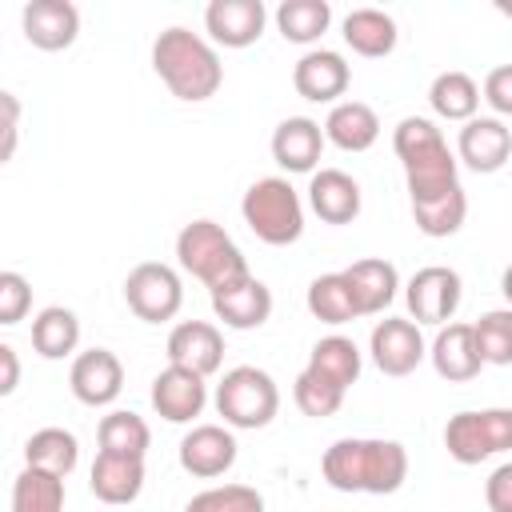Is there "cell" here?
I'll return each mask as SVG.
<instances>
[{
  "instance_id": "obj_1",
  "label": "cell",
  "mask_w": 512,
  "mask_h": 512,
  "mask_svg": "<svg viewBox=\"0 0 512 512\" xmlns=\"http://www.w3.org/2000/svg\"><path fill=\"white\" fill-rule=\"evenodd\" d=\"M324 480L336 492H368L388 496L408 480V452L396 440H336L320 460Z\"/></svg>"
},
{
  "instance_id": "obj_25",
  "label": "cell",
  "mask_w": 512,
  "mask_h": 512,
  "mask_svg": "<svg viewBox=\"0 0 512 512\" xmlns=\"http://www.w3.org/2000/svg\"><path fill=\"white\" fill-rule=\"evenodd\" d=\"M344 276H348V284H352V296H356L360 316H376V312H384V308L396 300V288H400L396 264H388V260H380V256H364V260L348 264Z\"/></svg>"
},
{
  "instance_id": "obj_43",
  "label": "cell",
  "mask_w": 512,
  "mask_h": 512,
  "mask_svg": "<svg viewBox=\"0 0 512 512\" xmlns=\"http://www.w3.org/2000/svg\"><path fill=\"white\" fill-rule=\"evenodd\" d=\"M20 384V360L12 344H0V396H12Z\"/></svg>"
},
{
  "instance_id": "obj_34",
  "label": "cell",
  "mask_w": 512,
  "mask_h": 512,
  "mask_svg": "<svg viewBox=\"0 0 512 512\" xmlns=\"http://www.w3.org/2000/svg\"><path fill=\"white\" fill-rule=\"evenodd\" d=\"M12 512H64V480L24 464L12 480Z\"/></svg>"
},
{
  "instance_id": "obj_40",
  "label": "cell",
  "mask_w": 512,
  "mask_h": 512,
  "mask_svg": "<svg viewBox=\"0 0 512 512\" xmlns=\"http://www.w3.org/2000/svg\"><path fill=\"white\" fill-rule=\"evenodd\" d=\"M484 100L496 116H512V64H500L484 76Z\"/></svg>"
},
{
  "instance_id": "obj_5",
  "label": "cell",
  "mask_w": 512,
  "mask_h": 512,
  "mask_svg": "<svg viewBox=\"0 0 512 512\" xmlns=\"http://www.w3.org/2000/svg\"><path fill=\"white\" fill-rule=\"evenodd\" d=\"M240 212H244V224L256 232V240H264V244H272V248L296 244L300 232H304V204H300L296 188H292L284 176H264V180H256V184L244 192Z\"/></svg>"
},
{
  "instance_id": "obj_13",
  "label": "cell",
  "mask_w": 512,
  "mask_h": 512,
  "mask_svg": "<svg viewBox=\"0 0 512 512\" xmlns=\"http://www.w3.org/2000/svg\"><path fill=\"white\" fill-rule=\"evenodd\" d=\"M352 84V68L340 52H328V48H312L296 60L292 68V88L312 100V104H340V96L348 92Z\"/></svg>"
},
{
  "instance_id": "obj_11",
  "label": "cell",
  "mask_w": 512,
  "mask_h": 512,
  "mask_svg": "<svg viewBox=\"0 0 512 512\" xmlns=\"http://www.w3.org/2000/svg\"><path fill=\"white\" fill-rule=\"evenodd\" d=\"M512 156V128L500 116H472L456 136V160L472 172H500Z\"/></svg>"
},
{
  "instance_id": "obj_2",
  "label": "cell",
  "mask_w": 512,
  "mask_h": 512,
  "mask_svg": "<svg viewBox=\"0 0 512 512\" xmlns=\"http://www.w3.org/2000/svg\"><path fill=\"white\" fill-rule=\"evenodd\" d=\"M152 68L168 84V92L176 100H188V104L212 100L224 84V64H220L216 48L188 28H164L156 36Z\"/></svg>"
},
{
  "instance_id": "obj_8",
  "label": "cell",
  "mask_w": 512,
  "mask_h": 512,
  "mask_svg": "<svg viewBox=\"0 0 512 512\" xmlns=\"http://www.w3.org/2000/svg\"><path fill=\"white\" fill-rule=\"evenodd\" d=\"M124 300L128 308L144 320V324H164L180 312L184 304V284H180V272L160 264V260H144L128 272L124 280Z\"/></svg>"
},
{
  "instance_id": "obj_7",
  "label": "cell",
  "mask_w": 512,
  "mask_h": 512,
  "mask_svg": "<svg viewBox=\"0 0 512 512\" xmlns=\"http://www.w3.org/2000/svg\"><path fill=\"white\" fill-rule=\"evenodd\" d=\"M444 448L456 464H480L512 448V408L456 412L444 428Z\"/></svg>"
},
{
  "instance_id": "obj_45",
  "label": "cell",
  "mask_w": 512,
  "mask_h": 512,
  "mask_svg": "<svg viewBox=\"0 0 512 512\" xmlns=\"http://www.w3.org/2000/svg\"><path fill=\"white\" fill-rule=\"evenodd\" d=\"M496 12H500V16H508V20H512V0H496Z\"/></svg>"
},
{
  "instance_id": "obj_4",
  "label": "cell",
  "mask_w": 512,
  "mask_h": 512,
  "mask_svg": "<svg viewBox=\"0 0 512 512\" xmlns=\"http://www.w3.org/2000/svg\"><path fill=\"white\" fill-rule=\"evenodd\" d=\"M176 260L184 272H192L208 292H224L240 280H248V260L236 248V240L216 220H192L176 236Z\"/></svg>"
},
{
  "instance_id": "obj_24",
  "label": "cell",
  "mask_w": 512,
  "mask_h": 512,
  "mask_svg": "<svg viewBox=\"0 0 512 512\" xmlns=\"http://www.w3.org/2000/svg\"><path fill=\"white\" fill-rule=\"evenodd\" d=\"M324 136L344 152H368L380 140V116L364 100H340L324 120Z\"/></svg>"
},
{
  "instance_id": "obj_12",
  "label": "cell",
  "mask_w": 512,
  "mask_h": 512,
  "mask_svg": "<svg viewBox=\"0 0 512 512\" xmlns=\"http://www.w3.org/2000/svg\"><path fill=\"white\" fill-rule=\"evenodd\" d=\"M68 388L80 404L88 408H104L120 396L124 388V364L116 352L108 348H88L72 360V372H68Z\"/></svg>"
},
{
  "instance_id": "obj_14",
  "label": "cell",
  "mask_w": 512,
  "mask_h": 512,
  "mask_svg": "<svg viewBox=\"0 0 512 512\" xmlns=\"http://www.w3.org/2000/svg\"><path fill=\"white\" fill-rule=\"evenodd\" d=\"M168 364L188 368L196 376H212L224 364V336L208 320H180L168 332Z\"/></svg>"
},
{
  "instance_id": "obj_28",
  "label": "cell",
  "mask_w": 512,
  "mask_h": 512,
  "mask_svg": "<svg viewBox=\"0 0 512 512\" xmlns=\"http://www.w3.org/2000/svg\"><path fill=\"white\" fill-rule=\"evenodd\" d=\"M480 100H484V96H480L476 80H472L468 72H460V68L440 72V76L432 80V88H428V104H432V112L444 116V120H460V124H468V120L476 116Z\"/></svg>"
},
{
  "instance_id": "obj_44",
  "label": "cell",
  "mask_w": 512,
  "mask_h": 512,
  "mask_svg": "<svg viewBox=\"0 0 512 512\" xmlns=\"http://www.w3.org/2000/svg\"><path fill=\"white\" fill-rule=\"evenodd\" d=\"M500 292H504V300H508V308H512V264H508L504 276H500Z\"/></svg>"
},
{
  "instance_id": "obj_10",
  "label": "cell",
  "mask_w": 512,
  "mask_h": 512,
  "mask_svg": "<svg viewBox=\"0 0 512 512\" xmlns=\"http://www.w3.org/2000/svg\"><path fill=\"white\" fill-rule=\"evenodd\" d=\"M368 352H372V364H376L384 376H408V372H416L420 360L428 356L424 336H420V324H416V320H404V316H384V320L372 328Z\"/></svg>"
},
{
  "instance_id": "obj_39",
  "label": "cell",
  "mask_w": 512,
  "mask_h": 512,
  "mask_svg": "<svg viewBox=\"0 0 512 512\" xmlns=\"http://www.w3.org/2000/svg\"><path fill=\"white\" fill-rule=\"evenodd\" d=\"M32 308V284L20 272H0V324L12 328Z\"/></svg>"
},
{
  "instance_id": "obj_36",
  "label": "cell",
  "mask_w": 512,
  "mask_h": 512,
  "mask_svg": "<svg viewBox=\"0 0 512 512\" xmlns=\"http://www.w3.org/2000/svg\"><path fill=\"white\" fill-rule=\"evenodd\" d=\"M476 348H480V360L484 364H512V308H492L484 312L476 324Z\"/></svg>"
},
{
  "instance_id": "obj_42",
  "label": "cell",
  "mask_w": 512,
  "mask_h": 512,
  "mask_svg": "<svg viewBox=\"0 0 512 512\" xmlns=\"http://www.w3.org/2000/svg\"><path fill=\"white\" fill-rule=\"evenodd\" d=\"M4 104V144H0V160H12L16 152V132H20V100L12 92H0Z\"/></svg>"
},
{
  "instance_id": "obj_37",
  "label": "cell",
  "mask_w": 512,
  "mask_h": 512,
  "mask_svg": "<svg viewBox=\"0 0 512 512\" xmlns=\"http://www.w3.org/2000/svg\"><path fill=\"white\" fill-rule=\"evenodd\" d=\"M184 512H264V496L248 484H216L196 492Z\"/></svg>"
},
{
  "instance_id": "obj_9",
  "label": "cell",
  "mask_w": 512,
  "mask_h": 512,
  "mask_svg": "<svg viewBox=\"0 0 512 512\" xmlns=\"http://www.w3.org/2000/svg\"><path fill=\"white\" fill-rule=\"evenodd\" d=\"M460 296H464L460 272H456V268H444V264L420 268V272L408 280V288H404V300H408L412 320H416V324H440V328L456 316Z\"/></svg>"
},
{
  "instance_id": "obj_20",
  "label": "cell",
  "mask_w": 512,
  "mask_h": 512,
  "mask_svg": "<svg viewBox=\"0 0 512 512\" xmlns=\"http://www.w3.org/2000/svg\"><path fill=\"white\" fill-rule=\"evenodd\" d=\"M428 356H432L436 376H444L448 384H464V380L480 376V368H484L472 324H444V328L436 332Z\"/></svg>"
},
{
  "instance_id": "obj_16",
  "label": "cell",
  "mask_w": 512,
  "mask_h": 512,
  "mask_svg": "<svg viewBox=\"0 0 512 512\" xmlns=\"http://www.w3.org/2000/svg\"><path fill=\"white\" fill-rule=\"evenodd\" d=\"M208 404V384L204 376L188 372V368H176L168 364L164 372H156L152 380V408L168 420V424H188L204 412Z\"/></svg>"
},
{
  "instance_id": "obj_22",
  "label": "cell",
  "mask_w": 512,
  "mask_h": 512,
  "mask_svg": "<svg viewBox=\"0 0 512 512\" xmlns=\"http://www.w3.org/2000/svg\"><path fill=\"white\" fill-rule=\"evenodd\" d=\"M308 204L324 224H352L360 216V184L340 168H320L308 180Z\"/></svg>"
},
{
  "instance_id": "obj_3",
  "label": "cell",
  "mask_w": 512,
  "mask_h": 512,
  "mask_svg": "<svg viewBox=\"0 0 512 512\" xmlns=\"http://www.w3.org/2000/svg\"><path fill=\"white\" fill-rule=\"evenodd\" d=\"M392 148L404 164V180H408V196L412 200H432V196H444L448 188H456V172H460V160L456 152L448 148L444 132L424 120V116H404L392 132Z\"/></svg>"
},
{
  "instance_id": "obj_33",
  "label": "cell",
  "mask_w": 512,
  "mask_h": 512,
  "mask_svg": "<svg viewBox=\"0 0 512 512\" xmlns=\"http://www.w3.org/2000/svg\"><path fill=\"white\" fill-rule=\"evenodd\" d=\"M328 24H332L328 0H284V4L276 8V28H280V36L292 40V44H312V40H320V36L328 32Z\"/></svg>"
},
{
  "instance_id": "obj_23",
  "label": "cell",
  "mask_w": 512,
  "mask_h": 512,
  "mask_svg": "<svg viewBox=\"0 0 512 512\" xmlns=\"http://www.w3.org/2000/svg\"><path fill=\"white\" fill-rule=\"evenodd\" d=\"M212 312L216 320H224V328H236V332H248V328H260L268 316H272V292L264 280L248 276L224 292H212Z\"/></svg>"
},
{
  "instance_id": "obj_6",
  "label": "cell",
  "mask_w": 512,
  "mask_h": 512,
  "mask_svg": "<svg viewBox=\"0 0 512 512\" xmlns=\"http://www.w3.org/2000/svg\"><path fill=\"white\" fill-rule=\"evenodd\" d=\"M216 412L228 428H264L280 412V388L264 368H228L216 384Z\"/></svg>"
},
{
  "instance_id": "obj_41",
  "label": "cell",
  "mask_w": 512,
  "mask_h": 512,
  "mask_svg": "<svg viewBox=\"0 0 512 512\" xmlns=\"http://www.w3.org/2000/svg\"><path fill=\"white\" fill-rule=\"evenodd\" d=\"M484 500H488L492 512H512V460L500 464V468L488 476V484H484Z\"/></svg>"
},
{
  "instance_id": "obj_18",
  "label": "cell",
  "mask_w": 512,
  "mask_h": 512,
  "mask_svg": "<svg viewBox=\"0 0 512 512\" xmlns=\"http://www.w3.org/2000/svg\"><path fill=\"white\" fill-rule=\"evenodd\" d=\"M20 24H24L28 44L40 52H60V48L76 44V36H80V12L68 0H32V4H24Z\"/></svg>"
},
{
  "instance_id": "obj_19",
  "label": "cell",
  "mask_w": 512,
  "mask_h": 512,
  "mask_svg": "<svg viewBox=\"0 0 512 512\" xmlns=\"http://www.w3.org/2000/svg\"><path fill=\"white\" fill-rule=\"evenodd\" d=\"M324 128L308 116H288L272 132V160L284 172H316V160L324 152Z\"/></svg>"
},
{
  "instance_id": "obj_15",
  "label": "cell",
  "mask_w": 512,
  "mask_h": 512,
  "mask_svg": "<svg viewBox=\"0 0 512 512\" xmlns=\"http://www.w3.org/2000/svg\"><path fill=\"white\" fill-rule=\"evenodd\" d=\"M264 24H268V8L260 0H212L204 8V28L212 44H224V48L256 44Z\"/></svg>"
},
{
  "instance_id": "obj_31",
  "label": "cell",
  "mask_w": 512,
  "mask_h": 512,
  "mask_svg": "<svg viewBox=\"0 0 512 512\" xmlns=\"http://www.w3.org/2000/svg\"><path fill=\"white\" fill-rule=\"evenodd\" d=\"M464 216H468V196H464L460 184L448 188L444 196L412 200V220H416V228H420L424 236H432V240H444V236L460 232V228H464Z\"/></svg>"
},
{
  "instance_id": "obj_30",
  "label": "cell",
  "mask_w": 512,
  "mask_h": 512,
  "mask_svg": "<svg viewBox=\"0 0 512 512\" xmlns=\"http://www.w3.org/2000/svg\"><path fill=\"white\" fill-rule=\"evenodd\" d=\"M80 460V444L68 428H40L28 436L24 444V464L28 468H40V472H52V476H68Z\"/></svg>"
},
{
  "instance_id": "obj_17",
  "label": "cell",
  "mask_w": 512,
  "mask_h": 512,
  "mask_svg": "<svg viewBox=\"0 0 512 512\" xmlns=\"http://www.w3.org/2000/svg\"><path fill=\"white\" fill-rule=\"evenodd\" d=\"M236 464V436L224 424H196L180 440V468L200 480H216Z\"/></svg>"
},
{
  "instance_id": "obj_27",
  "label": "cell",
  "mask_w": 512,
  "mask_h": 512,
  "mask_svg": "<svg viewBox=\"0 0 512 512\" xmlns=\"http://www.w3.org/2000/svg\"><path fill=\"white\" fill-rule=\"evenodd\" d=\"M400 32H396V20L380 8H352L344 16V44L356 52V56H368V60H380L396 48Z\"/></svg>"
},
{
  "instance_id": "obj_29",
  "label": "cell",
  "mask_w": 512,
  "mask_h": 512,
  "mask_svg": "<svg viewBox=\"0 0 512 512\" xmlns=\"http://www.w3.org/2000/svg\"><path fill=\"white\" fill-rule=\"evenodd\" d=\"M76 344H80V320L72 308L52 304L32 320V348L44 360H64L76 352Z\"/></svg>"
},
{
  "instance_id": "obj_38",
  "label": "cell",
  "mask_w": 512,
  "mask_h": 512,
  "mask_svg": "<svg viewBox=\"0 0 512 512\" xmlns=\"http://www.w3.org/2000/svg\"><path fill=\"white\" fill-rule=\"evenodd\" d=\"M292 400H296V408H300L304 416H312V420H328V416L340 412L344 392L332 388V384H324L320 376H312V372L304 368V372L296 376V384H292Z\"/></svg>"
},
{
  "instance_id": "obj_26",
  "label": "cell",
  "mask_w": 512,
  "mask_h": 512,
  "mask_svg": "<svg viewBox=\"0 0 512 512\" xmlns=\"http://www.w3.org/2000/svg\"><path fill=\"white\" fill-rule=\"evenodd\" d=\"M360 368H364V356H360L356 340H348V336H324L308 352V372L340 392H348L360 380Z\"/></svg>"
},
{
  "instance_id": "obj_32",
  "label": "cell",
  "mask_w": 512,
  "mask_h": 512,
  "mask_svg": "<svg viewBox=\"0 0 512 512\" xmlns=\"http://www.w3.org/2000/svg\"><path fill=\"white\" fill-rule=\"evenodd\" d=\"M308 312L324 324H348L360 316L356 308V296H352V284L344 272H324L308 284Z\"/></svg>"
},
{
  "instance_id": "obj_35",
  "label": "cell",
  "mask_w": 512,
  "mask_h": 512,
  "mask_svg": "<svg viewBox=\"0 0 512 512\" xmlns=\"http://www.w3.org/2000/svg\"><path fill=\"white\" fill-rule=\"evenodd\" d=\"M96 436H100V452H120V456H148L152 444V432L136 412H108Z\"/></svg>"
},
{
  "instance_id": "obj_21",
  "label": "cell",
  "mask_w": 512,
  "mask_h": 512,
  "mask_svg": "<svg viewBox=\"0 0 512 512\" xmlns=\"http://www.w3.org/2000/svg\"><path fill=\"white\" fill-rule=\"evenodd\" d=\"M88 488L104 504H132L144 488V456H120V452H96Z\"/></svg>"
}]
</instances>
